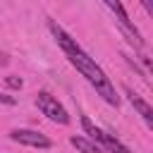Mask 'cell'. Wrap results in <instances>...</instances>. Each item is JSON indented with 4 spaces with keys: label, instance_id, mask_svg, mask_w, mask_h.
<instances>
[{
    "label": "cell",
    "instance_id": "1",
    "mask_svg": "<svg viewBox=\"0 0 153 153\" xmlns=\"http://www.w3.org/2000/svg\"><path fill=\"white\" fill-rule=\"evenodd\" d=\"M67 57H69V62L91 81V86L103 96V100L105 103H110V105H117L120 103V98H117V93H115V86L110 84V79L105 76V72L96 65V60L93 57H88L81 48H74V50H69V53H65Z\"/></svg>",
    "mask_w": 153,
    "mask_h": 153
},
{
    "label": "cell",
    "instance_id": "2",
    "mask_svg": "<svg viewBox=\"0 0 153 153\" xmlns=\"http://www.w3.org/2000/svg\"><path fill=\"white\" fill-rule=\"evenodd\" d=\"M36 105H38V110H41L48 120H53V122H57V124H67V122H69L67 110H65V108L57 103V98L50 96L48 91H41V93L36 96Z\"/></svg>",
    "mask_w": 153,
    "mask_h": 153
},
{
    "label": "cell",
    "instance_id": "3",
    "mask_svg": "<svg viewBox=\"0 0 153 153\" xmlns=\"http://www.w3.org/2000/svg\"><path fill=\"white\" fill-rule=\"evenodd\" d=\"M12 141L17 143H24V146H33V148H50V139L33 131V129H14L12 134Z\"/></svg>",
    "mask_w": 153,
    "mask_h": 153
},
{
    "label": "cell",
    "instance_id": "4",
    "mask_svg": "<svg viewBox=\"0 0 153 153\" xmlns=\"http://www.w3.org/2000/svg\"><path fill=\"white\" fill-rule=\"evenodd\" d=\"M127 96H129L131 105L136 108V112H139V115H141V117L146 120V124L151 127V124H153V108H151V105H148V103H146V100H143L141 96H136V93H134L131 88H127Z\"/></svg>",
    "mask_w": 153,
    "mask_h": 153
},
{
    "label": "cell",
    "instance_id": "5",
    "mask_svg": "<svg viewBox=\"0 0 153 153\" xmlns=\"http://www.w3.org/2000/svg\"><path fill=\"white\" fill-rule=\"evenodd\" d=\"M69 143H72L76 151H81V153H103V148H100L98 143H93V141H88V139H84V136H72Z\"/></svg>",
    "mask_w": 153,
    "mask_h": 153
},
{
    "label": "cell",
    "instance_id": "6",
    "mask_svg": "<svg viewBox=\"0 0 153 153\" xmlns=\"http://www.w3.org/2000/svg\"><path fill=\"white\" fill-rule=\"evenodd\" d=\"M98 143H100V146H103L105 151H110V153H131V151H129L127 146H122V143H120L117 139H112V136H110V134H105V131L100 134Z\"/></svg>",
    "mask_w": 153,
    "mask_h": 153
},
{
    "label": "cell",
    "instance_id": "7",
    "mask_svg": "<svg viewBox=\"0 0 153 153\" xmlns=\"http://www.w3.org/2000/svg\"><path fill=\"white\" fill-rule=\"evenodd\" d=\"M81 127H84V131H86V134L93 139V143H96V141L100 139V134H103V131H100V129H98V127H96V124H93L88 117H81Z\"/></svg>",
    "mask_w": 153,
    "mask_h": 153
},
{
    "label": "cell",
    "instance_id": "8",
    "mask_svg": "<svg viewBox=\"0 0 153 153\" xmlns=\"http://www.w3.org/2000/svg\"><path fill=\"white\" fill-rule=\"evenodd\" d=\"M5 84H7L10 88H22V84H24V81H22L19 76H5Z\"/></svg>",
    "mask_w": 153,
    "mask_h": 153
},
{
    "label": "cell",
    "instance_id": "9",
    "mask_svg": "<svg viewBox=\"0 0 153 153\" xmlns=\"http://www.w3.org/2000/svg\"><path fill=\"white\" fill-rule=\"evenodd\" d=\"M0 103H2V105H14L17 100H14L12 96H5V93H0Z\"/></svg>",
    "mask_w": 153,
    "mask_h": 153
},
{
    "label": "cell",
    "instance_id": "10",
    "mask_svg": "<svg viewBox=\"0 0 153 153\" xmlns=\"http://www.w3.org/2000/svg\"><path fill=\"white\" fill-rule=\"evenodd\" d=\"M5 62H7V57H5V55H0V65H5Z\"/></svg>",
    "mask_w": 153,
    "mask_h": 153
}]
</instances>
